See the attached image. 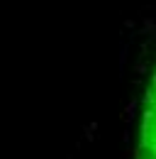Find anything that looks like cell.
<instances>
[{
  "label": "cell",
  "instance_id": "6da1fadb",
  "mask_svg": "<svg viewBox=\"0 0 156 159\" xmlns=\"http://www.w3.org/2000/svg\"><path fill=\"white\" fill-rule=\"evenodd\" d=\"M136 159H156V64L141 98V122H139V142Z\"/></svg>",
  "mask_w": 156,
  "mask_h": 159
}]
</instances>
